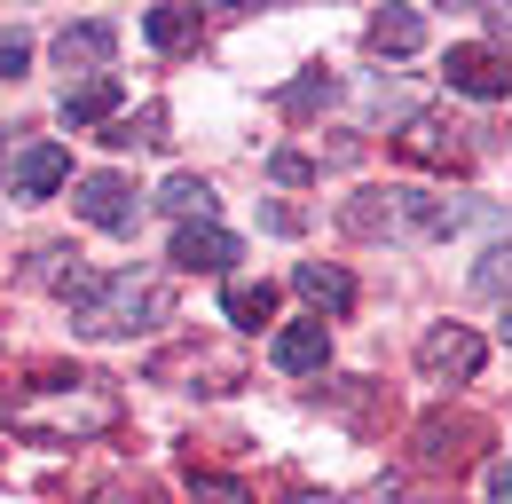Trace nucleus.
Wrapping results in <instances>:
<instances>
[{
	"label": "nucleus",
	"instance_id": "obj_6",
	"mask_svg": "<svg viewBox=\"0 0 512 504\" xmlns=\"http://www.w3.org/2000/svg\"><path fill=\"white\" fill-rule=\"evenodd\" d=\"M481 355H489V347H481L465 323H442V331H426V339H418V371L434 378V386H442V378H457V386H465V378L481 371Z\"/></svg>",
	"mask_w": 512,
	"mask_h": 504
},
{
	"label": "nucleus",
	"instance_id": "obj_1",
	"mask_svg": "<svg viewBox=\"0 0 512 504\" xmlns=\"http://www.w3.org/2000/svg\"><path fill=\"white\" fill-rule=\"evenodd\" d=\"M119 426V394L111 378H48V386H24L8 394V434L24 441H87V434H111Z\"/></svg>",
	"mask_w": 512,
	"mask_h": 504
},
{
	"label": "nucleus",
	"instance_id": "obj_26",
	"mask_svg": "<svg viewBox=\"0 0 512 504\" xmlns=\"http://www.w3.org/2000/svg\"><path fill=\"white\" fill-rule=\"evenodd\" d=\"M505 339H512V315H505Z\"/></svg>",
	"mask_w": 512,
	"mask_h": 504
},
{
	"label": "nucleus",
	"instance_id": "obj_11",
	"mask_svg": "<svg viewBox=\"0 0 512 504\" xmlns=\"http://www.w3.org/2000/svg\"><path fill=\"white\" fill-rule=\"evenodd\" d=\"M119 71H95V79H79V87H64V126H95V119H111L119 111Z\"/></svg>",
	"mask_w": 512,
	"mask_h": 504
},
{
	"label": "nucleus",
	"instance_id": "obj_14",
	"mask_svg": "<svg viewBox=\"0 0 512 504\" xmlns=\"http://www.w3.org/2000/svg\"><path fill=\"white\" fill-rule=\"evenodd\" d=\"M292 284H300V300H316V308H331V315L355 300V284H347L339 268H316V260H300V268H292Z\"/></svg>",
	"mask_w": 512,
	"mask_h": 504
},
{
	"label": "nucleus",
	"instance_id": "obj_13",
	"mask_svg": "<svg viewBox=\"0 0 512 504\" xmlns=\"http://www.w3.org/2000/svg\"><path fill=\"white\" fill-rule=\"evenodd\" d=\"M142 40H150L158 56H174V48H197V8H150V16H142Z\"/></svg>",
	"mask_w": 512,
	"mask_h": 504
},
{
	"label": "nucleus",
	"instance_id": "obj_16",
	"mask_svg": "<svg viewBox=\"0 0 512 504\" xmlns=\"http://www.w3.org/2000/svg\"><path fill=\"white\" fill-rule=\"evenodd\" d=\"M158 205H166V213H182V221H213V205H221V197H213V182H197V174H174V182L158 189Z\"/></svg>",
	"mask_w": 512,
	"mask_h": 504
},
{
	"label": "nucleus",
	"instance_id": "obj_20",
	"mask_svg": "<svg viewBox=\"0 0 512 504\" xmlns=\"http://www.w3.org/2000/svg\"><path fill=\"white\" fill-rule=\"evenodd\" d=\"M331 95H339V87H331V79H323V71H308V79H292V87H284V95H276V103H284V111H323V103H331Z\"/></svg>",
	"mask_w": 512,
	"mask_h": 504
},
{
	"label": "nucleus",
	"instance_id": "obj_4",
	"mask_svg": "<svg viewBox=\"0 0 512 504\" xmlns=\"http://www.w3.org/2000/svg\"><path fill=\"white\" fill-rule=\"evenodd\" d=\"M442 71H449V87H457V95H473V103H497V95H512V56H497L489 40H457Z\"/></svg>",
	"mask_w": 512,
	"mask_h": 504
},
{
	"label": "nucleus",
	"instance_id": "obj_15",
	"mask_svg": "<svg viewBox=\"0 0 512 504\" xmlns=\"http://www.w3.org/2000/svg\"><path fill=\"white\" fill-rule=\"evenodd\" d=\"M402 150H410V158H434V166H449V158H465V142H457V126H442V119H410V134H402Z\"/></svg>",
	"mask_w": 512,
	"mask_h": 504
},
{
	"label": "nucleus",
	"instance_id": "obj_2",
	"mask_svg": "<svg viewBox=\"0 0 512 504\" xmlns=\"http://www.w3.org/2000/svg\"><path fill=\"white\" fill-rule=\"evenodd\" d=\"M56 292H64L71 323L87 331V339H127V331H150V323H166V284H150V276H134V268H119V276H95V268H64L56 276Z\"/></svg>",
	"mask_w": 512,
	"mask_h": 504
},
{
	"label": "nucleus",
	"instance_id": "obj_12",
	"mask_svg": "<svg viewBox=\"0 0 512 504\" xmlns=\"http://www.w3.org/2000/svg\"><path fill=\"white\" fill-rule=\"evenodd\" d=\"M371 48H379V56H418V48H426V16H418V8L371 16Z\"/></svg>",
	"mask_w": 512,
	"mask_h": 504
},
{
	"label": "nucleus",
	"instance_id": "obj_7",
	"mask_svg": "<svg viewBox=\"0 0 512 504\" xmlns=\"http://www.w3.org/2000/svg\"><path fill=\"white\" fill-rule=\"evenodd\" d=\"M237 260V237L221 229V221H182L174 229V268H190V276H221Z\"/></svg>",
	"mask_w": 512,
	"mask_h": 504
},
{
	"label": "nucleus",
	"instance_id": "obj_25",
	"mask_svg": "<svg viewBox=\"0 0 512 504\" xmlns=\"http://www.w3.org/2000/svg\"><path fill=\"white\" fill-rule=\"evenodd\" d=\"M308 504H355V497H308Z\"/></svg>",
	"mask_w": 512,
	"mask_h": 504
},
{
	"label": "nucleus",
	"instance_id": "obj_24",
	"mask_svg": "<svg viewBox=\"0 0 512 504\" xmlns=\"http://www.w3.org/2000/svg\"><path fill=\"white\" fill-rule=\"evenodd\" d=\"M489 504H512V465H489Z\"/></svg>",
	"mask_w": 512,
	"mask_h": 504
},
{
	"label": "nucleus",
	"instance_id": "obj_9",
	"mask_svg": "<svg viewBox=\"0 0 512 504\" xmlns=\"http://www.w3.org/2000/svg\"><path fill=\"white\" fill-rule=\"evenodd\" d=\"M64 182H71L64 142H32V150H16V166H8V189H16V197H56Z\"/></svg>",
	"mask_w": 512,
	"mask_h": 504
},
{
	"label": "nucleus",
	"instance_id": "obj_5",
	"mask_svg": "<svg viewBox=\"0 0 512 504\" xmlns=\"http://www.w3.org/2000/svg\"><path fill=\"white\" fill-rule=\"evenodd\" d=\"M71 205H79V221H95L111 237H134V221H142V197H134L127 174H87V182L71 189Z\"/></svg>",
	"mask_w": 512,
	"mask_h": 504
},
{
	"label": "nucleus",
	"instance_id": "obj_8",
	"mask_svg": "<svg viewBox=\"0 0 512 504\" xmlns=\"http://www.w3.org/2000/svg\"><path fill=\"white\" fill-rule=\"evenodd\" d=\"M268 355H276V371H284V378H316L323 363H331V331H323V315H308V323H284Z\"/></svg>",
	"mask_w": 512,
	"mask_h": 504
},
{
	"label": "nucleus",
	"instance_id": "obj_21",
	"mask_svg": "<svg viewBox=\"0 0 512 504\" xmlns=\"http://www.w3.org/2000/svg\"><path fill=\"white\" fill-rule=\"evenodd\" d=\"M24 63H32V40L24 32H0V79H24Z\"/></svg>",
	"mask_w": 512,
	"mask_h": 504
},
{
	"label": "nucleus",
	"instance_id": "obj_23",
	"mask_svg": "<svg viewBox=\"0 0 512 504\" xmlns=\"http://www.w3.org/2000/svg\"><path fill=\"white\" fill-rule=\"evenodd\" d=\"M489 48H497V56L512 48V8H489Z\"/></svg>",
	"mask_w": 512,
	"mask_h": 504
},
{
	"label": "nucleus",
	"instance_id": "obj_17",
	"mask_svg": "<svg viewBox=\"0 0 512 504\" xmlns=\"http://www.w3.org/2000/svg\"><path fill=\"white\" fill-rule=\"evenodd\" d=\"M221 308H229V323L260 331V323L276 315V292H268V284H229V292H221Z\"/></svg>",
	"mask_w": 512,
	"mask_h": 504
},
{
	"label": "nucleus",
	"instance_id": "obj_18",
	"mask_svg": "<svg viewBox=\"0 0 512 504\" xmlns=\"http://www.w3.org/2000/svg\"><path fill=\"white\" fill-rule=\"evenodd\" d=\"M473 292H481V300H512V245H489V252H481Z\"/></svg>",
	"mask_w": 512,
	"mask_h": 504
},
{
	"label": "nucleus",
	"instance_id": "obj_10",
	"mask_svg": "<svg viewBox=\"0 0 512 504\" xmlns=\"http://www.w3.org/2000/svg\"><path fill=\"white\" fill-rule=\"evenodd\" d=\"M111 48H119V24H103V16H95V24H64V32H56V56H64V71L79 63L87 79L111 63Z\"/></svg>",
	"mask_w": 512,
	"mask_h": 504
},
{
	"label": "nucleus",
	"instance_id": "obj_22",
	"mask_svg": "<svg viewBox=\"0 0 512 504\" xmlns=\"http://www.w3.org/2000/svg\"><path fill=\"white\" fill-rule=\"evenodd\" d=\"M268 174H276V182H316V166H308L300 150H276V166H268Z\"/></svg>",
	"mask_w": 512,
	"mask_h": 504
},
{
	"label": "nucleus",
	"instance_id": "obj_27",
	"mask_svg": "<svg viewBox=\"0 0 512 504\" xmlns=\"http://www.w3.org/2000/svg\"><path fill=\"white\" fill-rule=\"evenodd\" d=\"M0 473H8V465H0Z\"/></svg>",
	"mask_w": 512,
	"mask_h": 504
},
{
	"label": "nucleus",
	"instance_id": "obj_19",
	"mask_svg": "<svg viewBox=\"0 0 512 504\" xmlns=\"http://www.w3.org/2000/svg\"><path fill=\"white\" fill-rule=\"evenodd\" d=\"M190 504H253V489L229 473H190Z\"/></svg>",
	"mask_w": 512,
	"mask_h": 504
},
{
	"label": "nucleus",
	"instance_id": "obj_3",
	"mask_svg": "<svg viewBox=\"0 0 512 504\" xmlns=\"http://www.w3.org/2000/svg\"><path fill=\"white\" fill-rule=\"evenodd\" d=\"M347 221L355 229H371V237H402V245H434L449 229H465L473 221V205L465 197H442V189H363V205H347Z\"/></svg>",
	"mask_w": 512,
	"mask_h": 504
}]
</instances>
